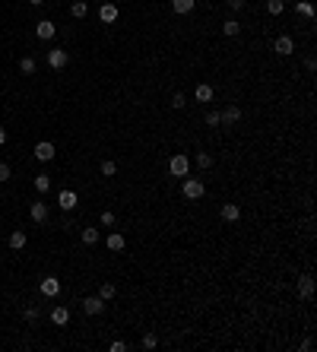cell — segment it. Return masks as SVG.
<instances>
[{"label":"cell","instance_id":"cell-1","mask_svg":"<svg viewBox=\"0 0 317 352\" xmlns=\"http://www.w3.org/2000/svg\"><path fill=\"white\" fill-rule=\"evenodd\" d=\"M181 194L187 197V200H200V197L206 194V184L200 178H187L184 174V184H181Z\"/></svg>","mask_w":317,"mask_h":352},{"label":"cell","instance_id":"cell-2","mask_svg":"<svg viewBox=\"0 0 317 352\" xmlns=\"http://www.w3.org/2000/svg\"><path fill=\"white\" fill-rule=\"evenodd\" d=\"M168 171L174 174V178H184V174L191 171V159H187L184 152H174V156L168 159Z\"/></svg>","mask_w":317,"mask_h":352},{"label":"cell","instance_id":"cell-3","mask_svg":"<svg viewBox=\"0 0 317 352\" xmlns=\"http://www.w3.org/2000/svg\"><path fill=\"white\" fill-rule=\"evenodd\" d=\"M238 121H241V108L238 105H225V108L219 111V124L222 127H235Z\"/></svg>","mask_w":317,"mask_h":352},{"label":"cell","instance_id":"cell-4","mask_svg":"<svg viewBox=\"0 0 317 352\" xmlns=\"http://www.w3.org/2000/svg\"><path fill=\"white\" fill-rule=\"evenodd\" d=\"M76 203H79V197H76V191H70V187H64V191L57 194V206H61L64 213H73Z\"/></svg>","mask_w":317,"mask_h":352},{"label":"cell","instance_id":"cell-5","mask_svg":"<svg viewBox=\"0 0 317 352\" xmlns=\"http://www.w3.org/2000/svg\"><path fill=\"white\" fill-rule=\"evenodd\" d=\"M70 64V51H64V48H51L48 51V67L51 70H64Z\"/></svg>","mask_w":317,"mask_h":352},{"label":"cell","instance_id":"cell-6","mask_svg":"<svg viewBox=\"0 0 317 352\" xmlns=\"http://www.w3.org/2000/svg\"><path fill=\"white\" fill-rule=\"evenodd\" d=\"M298 298L301 301H311L314 298V276L311 273H301L298 276Z\"/></svg>","mask_w":317,"mask_h":352},{"label":"cell","instance_id":"cell-7","mask_svg":"<svg viewBox=\"0 0 317 352\" xmlns=\"http://www.w3.org/2000/svg\"><path fill=\"white\" fill-rule=\"evenodd\" d=\"M32 156L38 159V162H51V159L57 156V152H54V143H51V140H41V143H35Z\"/></svg>","mask_w":317,"mask_h":352},{"label":"cell","instance_id":"cell-8","mask_svg":"<svg viewBox=\"0 0 317 352\" xmlns=\"http://www.w3.org/2000/svg\"><path fill=\"white\" fill-rule=\"evenodd\" d=\"M38 289H41L44 298H57V295H61V279H57V276H44Z\"/></svg>","mask_w":317,"mask_h":352},{"label":"cell","instance_id":"cell-9","mask_svg":"<svg viewBox=\"0 0 317 352\" xmlns=\"http://www.w3.org/2000/svg\"><path fill=\"white\" fill-rule=\"evenodd\" d=\"M102 311H105V301H102L99 295H89V298H83V314L96 318V314H102Z\"/></svg>","mask_w":317,"mask_h":352},{"label":"cell","instance_id":"cell-10","mask_svg":"<svg viewBox=\"0 0 317 352\" xmlns=\"http://www.w3.org/2000/svg\"><path fill=\"white\" fill-rule=\"evenodd\" d=\"M273 51H276L279 57H289L292 51H295V41H292V38H289V35H279V38L273 41Z\"/></svg>","mask_w":317,"mask_h":352},{"label":"cell","instance_id":"cell-11","mask_svg":"<svg viewBox=\"0 0 317 352\" xmlns=\"http://www.w3.org/2000/svg\"><path fill=\"white\" fill-rule=\"evenodd\" d=\"M29 216H32V222H48V203H44V200H38V203H32L29 206Z\"/></svg>","mask_w":317,"mask_h":352},{"label":"cell","instance_id":"cell-12","mask_svg":"<svg viewBox=\"0 0 317 352\" xmlns=\"http://www.w3.org/2000/svg\"><path fill=\"white\" fill-rule=\"evenodd\" d=\"M54 32H57V29H54V22H48V19H41L38 26H35V35H38L41 41H51V38H54Z\"/></svg>","mask_w":317,"mask_h":352},{"label":"cell","instance_id":"cell-13","mask_svg":"<svg viewBox=\"0 0 317 352\" xmlns=\"http://www.w3.org/2000/svg\"><path fill=\"white\" fill-rule=\"evenodd\" d=\"M222 219L225 222H238L241 219V206L238 203H222Z\"/></svg>","mask_w":317,"mask_h":352},{"label":"cell","instance_id":"cell-14","mask_svg":"<svg viewBox=\"0 0 317 352\" xmlns=\"http://www.w3.org/2000/svg\"><path fill=\"white\" fill-rule=\"evenodd\" d=\"M105 244H108V251H124V248H127V238H124L121 232H111Z\"/></svg>","mask_w":317,"mask_h":352},{"label":"cell","instance_id":"cell-15","mask_svg":"<svg viewBox=\"0 0 317 352\" xmlns=\"http://www.w3.org/2000/svg\"><path fill=\"white\" fill-rule=\"evenodd\" d=\"M26 241H29V235L22 229H16L13 235H10V248H13V251H22V248H26Z\"/></svg>","mask_w":317,"mask_h":352},{"label":"cell","instance_id":"cell-16","mask_svg":"<svg viewBox=\"0 0 317 352\" xmlns=\"http://www.w3.org/2000/svg\"><path fill=\"white\" fill-rule=\"evenodd\" d=\"M222 35H225V38L241 35V22H238V19H225V22H222Z\"/></svg>","mask_w":317,"mask_h":352},{"label":"cell","instance_id":"cell-17","mask_svg":"<svg viewBox=\"0 0 317 352\" xmlns=\"http://www.w3.org/2000/svg\"><path fill=\"white\" fill-rule=\"evenodd\" d=\"M194 7H197V0H171V10H174V13H181V16H187Z\"/></svg>","mask_w":317,"mask_h":352},{"label":"cell","instance_id":"cell-18","mask_svg":"<svg viewBox=\"0 0 317 352\" xmlns=\"http://www.w3.org/2000/svg\"><path fill=\"white\" fill-rule=\"evenodd\" d=\"M51 321H54L57 327H64V324L70 321V308H64V304H57V308L51 311Z\"/></svg>","mask_w":317,"mask_h":352},{"label":"cell","instance_id":"cell-19","mask_svg":"<svg viewBox=\"0 0 317 352\" xmlns=\"http://www.w3.org/2000/svg\"><path fill=\"white\" fill-rule=\"evenodd\" d=\"M89 13V4H86V0H73V4H70V16H73V19H83Z\"/></svg>","mask_w":317,"mask_h":352},{"label":"cell","instance_id":"cell-20","mask_svg":"<svg viewBox=\"0 0 317 352\" xmlns=\"http://www.w3.org/2000/svg\"><path fill=\"white\" fill-rule=\"evenodd\" d=\"M99 19H102V22H114V19H117V7H114V4H102Z\"/></svg>","mask_w":317,"mask_h":352},{"label":"cell","instance_id":"cell-21","mask_svg":"<svg viewBox=\"0 0 317 352\" xmlns=\"http://www.w3.org/2000/svg\"><path fill=\"white\" fill-rule=\"evenodd\" d=\"M194 96H197V102H213V96H216V92H213V86L200 83V86L194 89Z\"/></svg>","mask_w":317,"mask_h":352},{"label":"cell","instance_id":"cell-22","mask_svg":"<svg viewBox=\"0 0 317 352\" xmlns=\"http://www.w3.org/2000/svg\"><path fill=\"white\" fill-rule=\"evenodd\" d=\"M79 238H83V244H89V248H92V244H99V229H96V226H89V229L79 232Z\"/></svg>","mask_w":317,"mask_h":352},{"label":"cell","instance_id":"cell-23","mask_svg":"<svg viewBox=\"0 0 317 352\" xmlns=\"http://www.w3.org/2000/svg\"><path fill=\"white\" fill-rule=\"evenodd\" d=\"M19 70H22L26 76H32L35 70H38V61H35V57H19Z\"/></svg>","mask_w":317,"mask_h":352},{"label":"cell","instance_id":"cell-24","mask_svg":"<svg viewBox=\"0 0 317 352\" xmlns=\"http://www.w3.org/2000/svg\"><path fill=\"white\" fill-rule=\"evenodd\" d=\"M35 191H38V194H48L51 191V178H48V174H35Z\"/></svg>","mask_w":317,"mask_h":352},{"label":"cell","instance_id":"cell-25","mask_svg":"<svg viewBox=\"0 0 317 352\" xmlns=\"http://www.w3.org/2000/svg\"><path fill=\"white\" fill-rule=\"evenodd\" d=\"M295 13H301V16L314 19V4H308V0H295Z\"/></svg>","mask_w":317,"mask_h":352},{"label":"cell","instance_id":"cell-26","mask_svg":"<svg viewBox=\"0 0 317 352\" xmlns=\"http://www.w3.org/2000/svg\"><path fill=\"white\" fill-rule=\"evenodd\" d=\"M99 171H102V178H114L117 174V162H111V159H105L102 165H99Z\"/></svg>","mask_w":317,"mask_h":352},{"label":"cell","instance_id":"cell-27","mask_svg":"<svg viewBox=\"0 0 317 352\" xmlns=\"http://www.w3.org/2000/svg\"><path fill=\"white\" fill-rule=\"evenodd\" d=\"M194 162H197V168H213V156H209V152H197V156H194Z\"/></svg>","mask_w":317,"mask_h":352},{"label":"cell","instance_id":"cell-28","mask_svg":"<svg viewBox=\"0 0 317 352\" xmlns=\"http://www.w3.org/2000/svg\"><path fill=\"white\" fill-rule=\"evenodd\" d=\"M117 295V289H114V283H102V289H99V298L102 301H111Z\"/></svg>","mask_w":317,"mask_h":352},{"label":"cell","instance_id":"cell-29","mask_svg":"<svg viewBox=\"0 0 317 352\" xmlns=\"http://www.w3.org/2000/svg\"><path fill=\"white\" fill-rule=\"evenodd\" d=\"M286 10V0H266V13L269 16H279Z\"/></svg>","mask_w":317,"mask_h":352},{"label":"cell","instance_id":"cell-30","mask_svg":"<svg viewBox=\"0 0 317 352\" xmlns=\"http://www.w3.org/2000/svg\"><path fill=\"white\" fill-rule=\"evenodd\" d=\"M184 105H187V99H184V92H171V108H174V111H181V108H184Z\"/></svg>","mask_w":317,"mask_h":352},{"label":"cell","instance_id":"cell-31","mask_svg":"<svg viewBox=\"0 0 317 352\" xmlns=\"http://www.w3.org/2000/svg\"><path fill=\"white\" fill-rule=\"evenodd\" d=\"M22 318H26L29 324H35V321H38V318H41V311H38V308H35V304H29V308H26V311H22Z\"/></svg>","mask_w":317,"mask_h":352},{"label":"cell","instance_id":"cell-32","mask_svg":"<svg viewBox=\"0 0 317 352\" xmlns=\"http://www.w3.org/2000/svg\"><path fill=\"white\" fill-rule=\"evenodd\" d=\"M140 346H143V349H156L159 346V336L156 333H146L143 339H140Z\"/></svg>","mask_w":317,"mask_h":352},{"label":"cell","instance_id":"cell-33","mask_svg":"<svg viewBox=\"0 0 317 352\" xmlns=\"http://www.w3.org/2000/svg\"><path fill=\"white\" fill-rule=\"evenodd\" d=\"M99 222H102L105 229H111V226H117V216H114V213H102V219H99Z\"/></svg>","mask_w":317,"mask_h":352},{"label":"cell","instance_id":"cell-34","mask_svg":"<svg viewBox=\"0 0 317 352\" xmlns=\"http://www.w3.org/2000/svg\"><path fill=\"white\" fill-rule=\"evenodd\" d=\"M203 121H206V127H219V111H206Z\"/></svg>","mask_w":317,"mask_h":352},{"label":"cell","instance_id":"cell-35","mask_svg":"<svg viewBox=\"0 0 317 352\" xmlns=\"http://www.w3.org/2000/svg\"><path fill=\"white\" fill-rule=\"evenodd\" d=\"M111 352H127V343H124V339H114V343H111Z\"/></svg>","mask_w":317,"mask_h":352},{"label":"cell","instance_id":"cell-36","mask_svg":"<svg viewBox=\"0 0 317 352\" xmlns=\"http://www.w3.org/2000/svg\"><path fill=\"white\" fill-rule=\"evenodd\" d=\"M0 181H10V165L7 162H0Z\"/></svg>","mask_w":317,"mask_h":352},{"label":"cell","instance_id":"cell-37","mask_svg":"<svg viewBox=\"0 0 317 352\" xmlns=\"http://www.w3.org/2000/svg\"><path fill=\"white\" fill-rule=\"evenodd\" d=\"M304 70H308V73H314V70H317V61H314V57H308V61H304Z\"/></svg>","mask_w":317,"mask_h":352},{"label":"cell","instance_id":"cell-38","mask_svg":"<svg viewBox=\"0 0 317 352\" xmlns=\"http://www.w3.org/2000/svg\"><path fill=\"white\" fill-rule=\"evenodd\" d=\"M225 4H229L232 10H244V0H225Z\"/></svg>","mask_w":317,"mask_h":352},{"label":"cell","instance_id":"cell-39","mask_svg":"<svg viewBox=\"0 0 317 352\" xmlns=\"http://www.w3.org/2000/svg\"><path fill=\"white\" fill-rule=\"evenodd\" d=\"M7 143V130H4V127H0V146H4Z\"/></svg>","mask_w":317,"mask_h":352},{"label":"cell","instance_id":"cell-40","mask_svg":"<svg viewBox=\"0 0 317 352\" xmlns=\"http://www.w3.org/2000/svg\"><path fill=\"white\" fill-rule=\"evenodd\" d=\"M29 4H32V7H41V4H44V0H29Z\"/></svg>","mask_w":317,"mask_h":352}]
</instances>
